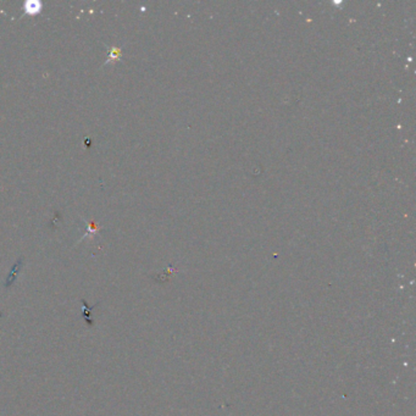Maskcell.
<instances>
[{
	"instance_id": "1",
	"label": "cell",
	"mask_w": 416,
	"mask_h": 416,
	"mask_svg": "<svg viewBox=\"0 0 416 416\" xmlns=\"http://www.w3.org/2000/svg\"><path fill=\"white\" fill-rule=\"evenodd\" d=\"M42 10V4L38 1H29L26 2V12L29 14H35Z\"/></svg>"
},
{
	"instance_id": "2",
	"label": "cell",
	"mask_w": 416,
	"mask_h": 416,
	"mask_svg": "<svg viewBox=\"0 0 416 416\" xmlns=\"http://www.w3.org/2000/svg\"><path fill=\"white\" fill-rule=\"evenodd\" d=\"M82 304H83V313H85V319L86 321H87V324L89 325V326H92L93 325V319H92V313L90 311L93 310V306H88L87 303H86L85 300H82Z\"/></svg>"
},
{
	"instance_id": "3",
	"label": "cell",
	"mask_w": 416,
	"mask_h": 416,
	"mask_svg": "<svg viewBox=\"0 0 416 416\" xmlns=\"http://www.w3.org/2000/svg\"><path fill=\"white\" fill-rule=\"evenodd\" d=\"M87 225H88L87 233H86V235L83 236L81 239H83L85 237H88V236H90V237H92V236H94V233L96 232V231H98V226H96L95 224H92V222H90V224H87Z\"/></svg>"
},
{
	"instance_id": "4",
	"label": "cell",
	"mask_w": 416,
	"mask_h": 416,
	"mask_svg": "<svg viewBox=\"0 0 416 416\" xmlns=\"http://www.w3.org/2000/svg\"><path fill=\"white\" fill-rule=\"evenodd\" d=\"M19 264H20V261L19 263L16 264V265L14 266V270H12V272H10V275H9V278H7V283H6V287L7 286H10L11 285L12 282H14V280H15V276H16V272H17V267H19Z\"/></svg>"
},
{
	"instance_id": "5",
	"label": "cell",
	"mask_w": 416,
	"mask_h": 416,
	"mask_svg": "<svg viewBox=\"0 0 416 416\" xmlns=\"http://www.w3.org/2000/svg\"><path fill=\"white\" fill-rule=\"evenodd\" d=\"M109 58H110V59L108 60V62L111 61V60H118L119 58H120V49H118V48H114V49L110 52V55H109Z\"/></svg>"
}]
</instances>
